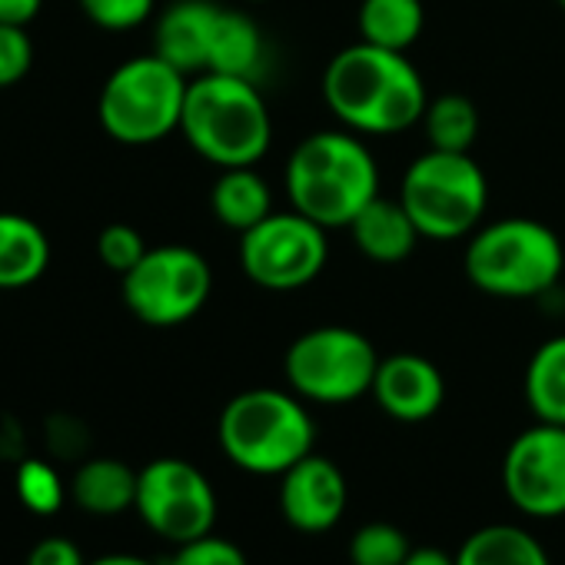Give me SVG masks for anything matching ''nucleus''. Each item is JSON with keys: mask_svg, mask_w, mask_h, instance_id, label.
Masks as SVG:
<instances>
[{"mask_svg": "<svg viewBox=\"0 0 565 565\" xmlns=\"http://www.w3.org/2000/svg\"><path fill=\"white\" fill-rule=\"evenodd\" d=\"M323 100L347 130L360 137H393L423 120L429 94L406 54L356 41L330 57Z\"/></svg>", "mask_w": 565, "mask_h": 565, "instance_id": "f257e3e1", "label": "nucleus"}, {"mask_svg": "<svg viewBox=\"0 0 565 565\" xmlns=\"http://www.w3.org/2000/svg\"><path fill=\"white\" fill-rule=\"evenodd\" d=\"M282 186L303 216L327 230H350L356 213L380 196V163L366 140L347 127L317 130L297 143Z\"/></svg>", "mask_w": 565, "mask_h": 565, "instance_id": "f03ea898", "label": "nucleus"}, {"mask_svg": "<svg viewBox=\"0 0 565 565\" xmlns=\"http://www.w3.org/2000/svg\"><path fill=\"white\" fill-rule=\"evenodd\" d=\"M180 134L213 167H256L273 143V117L256 81L190 77Z\"/></svg>", "mask_w": 565, "mask_h": 565, "instance_id": "7ed1b4c3", "label": "nucleus"}, {"mask_svg": "<svg viewBox=\"0 0 565 565\" xmlns=\"http://www.w3.org/2000/svg\"><path fill=\"white\" fill-rule=\"evenodd\" d=\"M226 459L249 476H282L313 452L317 426L294 390H243L216 423Z\"/></svg>", "mask_w": 565, "mask_h": 565, "instance_id": "20e7f679", "label": "nucleus"}, {"mask_svg": "<svg viewBox=\"0 0 565 565\" xmlns=\"http://www.w3.org/2000/svg\"><path fill=\"white\" fill-rule=\"evenodd\" d=\"M462 266L472 287L489 297L532 300L558 282L565 249L552 226L532 216H505L469 236Z\"/></svg>", "mask_w": 565, "mask_h": 565, "instance_id": "39448f33", "label": "nucleus"}, {"mask_svg": "<svg viewBox=\"0 0 565 565\" xmlns=\"http://www.w3.org/2000/svg\"><path fill=\"white\" fill-rule=\"evenodd\" d=\"M190 77L163 57L140 54L124 61L97 100L100 127L124 147H150L180 130Z\"/></svg>", "mask_w": 565, "mask_h": 565, "instance_id": "423d86ee", "label": "nucleus"}, {"mask_svg": "<svg viewBox=\"0 0 565 565\" xmlns=\"http://www.w3.org/2000/svg\"><path fill=\"white\" fill-rule=\"evenodd\" d=\"M399 200L426 239H462L482 226L489 180L469 153L426 150L403 173Z\"/></svg>", "mask_w": 565, "mask_h": 565, "instance_id": "0eeeda50", "label": "nucleus"}, {"mask_svg": "<svg viewBox=\"0 0 565 565\" xmlns=\"http://www.w3.org/2000/svg\"><path fill=\"white\" fill-rule=\"evenodd\" d=\"M380 353L360 330L327 323L297 337L282 360L290 390L300 399L343 406L373 393V380L380 370Z\"/></svg>", "mask_w": 565, "mask_h": 565, "instance_id": "6e6552de", "label": "nucleus"}, {"mask_svg": "<svg viewBox=\"0 0 565 565\" xmlns=\"http://www.w3.org/2000/svg\"><path fill=\"white\" fill-rule=\"evenodd\" d=\"M120 294L140 323L153 330L183 327L206 307L213 294V269L193 246H150L147 256L120 276Z\"/></svg>", "mask_w": 565, "mask_h": 565, "instance_id": "1a4fd4ad", "label": "nucleus"}, {"mask_svg": "<svg viewBox=\"0 0 565 565\" xmlns=\"http://www.w3.org/2000/svg\"><path fill=\"white\" fill-rule=\"evenodd\" d=\"M327 226L300 210L269 213L253 230L239 233V266L269 294H290L313 282L330 259Z\"/></svg>", "mask_w": 565, "mask_h": 565, "instance_id": "9d476101", "label": "nucleus"}, {"mask_svg": "<svg viewBox=\"0 0 565 565\" xmlns=\"http://www.w3.org/2000/svg\"><path fill=\"white\" fill-rule=\"evenodd\" d=\"M134 509L150 532L173 545L213 532L220 512L210 479L193 462L177 456L153 459L140 469Z\"/></svg>", "mask_w": 565, "mask_h": 565, "instance_id": "9b49d317", "label": "nucleus"}, {"mask_svg": "<svg viewBox=\"0 0 565 565\" xmlns=\"http://www.w3.org/2000/svg\"><path fill=\"white\" fill-rule=\"evenodd\" d=\"M502 489L522 515H565V426L535 423L522 429L505 449Z\"/></svg>", "mask_w": 565, "mask_h": 565, "instance_id": "f8f14e48", "label": "nucleus"}, {"mask_svg": "<svg viewBox=\"0 0 565 565\" xmlns=\"http://www.w3.org/2000/svg\"><path fill=\"white\" fill-rule=\"evenodd\" d=\"M350 502V486L343 469L327 456H303L279 476V512L297 532H330Z\"/></svg>", "mask_w": 565, "mask_h": 565, "instance_id": "ddd939ff", "label": "nucleus"}, {"mask_svg": "<svg viewBox=\"0 0 565 565\" xmlns=\"http://www.w3.org/2000/svg\"><path fill=\"white\" fill-rule=\"evenodd\" d=\"M386 416L396 423H426L446 399V383L436 363L419 353H393L380 360L373 393Z\"/></svg>", "mask_w": 565, "mask_h": 565, "instance_id": "4468645a", "label": "nucleus"}, {"mask_svg": "<svg viewBox=\"0 0 565 565\" xmlns=\"http://www.w3.org/2000/svg\"><path fill=\"white\" fill-rule=\"evenodd\" d=\"M220 11L216 0H173L153 24V54L186 77L206 74Z\"/></svg>", "mask_w": 565, "mask_h": 565, "instance_id": "2eb2a0df", "label": "nucleus"}, {"mask_svg": "<svg viewBox=\"0 0 565 565\" xmlns=\"http://www.w3.org/2000/svg\"><path fill=\"white\" fill-rule=\"evenodd\" d=\"M350 236L356 249L373 263H403L423 239L403 200H390L383 193L356 213V220L350 223Z\"/></svg>", "mask_w": 565, "mask_h": 565, "instance_id": "dca6fc26", "label": "nucleus"}, {"mask_svg": "<svg viewBox=\"0 0 565 565\" xmlns=\"http://www.w3.org/2000/svg\"><path fill=\"white\" fill-rule=\"evenodd\" d=\"M51 266L44 226L24 213H0V290H24Z\"/></svg>", "mask_w": 565, "mask_h": 565, "instance_id": "f3484780", "label": "nucleus"}, {"mask_svg": "<svg viewBox=\"0 0 565 565\" xmlns=\"http://www.w3.org/2000/svg\"><path fill=\"white\" fill-rule=\"evenodd\" d=\"M137 479L127 462L114 456H94L77 466L71 479V499L90 515H120L137 505Z\"/></svg>", "mask_w": 565, "mask_h": 565, "instance_id": "a211bd4d", "label": "nucleus"}, {"mask_svg": "<svg viewBox=\"0 0 565 565\" xmlns=\"http://www.w3.org/2000/svg\"><path fill=\"white\" fill-rule=\"evenodd\" d=\"M210 206L223 226L246 233L273 213V190L256 167H226L213 180Z\"/></svg>", "mask_w": 565, "mask_h": 565, "instance_id": "6ab92c4d", "label": "nucleus"}, {"mask_svg": "<svg viewBox=\"0 0 565 565\" xmlns=\"http://www.w3.org/2000/svg\"><path fill=\"white\" fill-rule=\"evenodd\" d=\"M263 61H266V41H263L259 24L236 8H223L216 21L213 47H210L206 74L256 81L263 71Z\"/></svg>", "mask_w": 565, "mask_h": 565, "instance_id": "aec40b11", "label": "nucleus"}, {"mask_svg": "<svg viewBox=\"0 0 565 565\" xmlns=\"http://www.w3.org/2000/svg\"><path fill=\"white\" fill-rule=\"evenodd\" d=\"M456 565H552L542 542L509 522L476 529L456 552Z\"/></svg>", "mask_w": 565, "mask_h": 565, "instance_id": "412c9836", "label": "nucleus"}, {"mask_svg": "<svg viewBox=\"0 0 565 565\" xmlns=\"http://www.w3.org/2000/svg\"><path fill=\"white\" fill-rule=\"evenodd\" d=\"M356 28L360 41L406 54L426 28V8L423 0H363Z\"/></svg>", "mask_w": 565, "mask_h": 565, "instance_id": "4be33fe9", "label": "nucleus"}, {"mask_svg": "<svg viewBox=\"0 0 565 565\" xmlns=\"http://www.w3.org/2000/svg\"><path fill=\"white\" fill-rule=\"evenodd\" d=\"M522 390L539 423L565 426V337H552L532 353Z\"/></svg>", "mask_w": 565, "mask_h": 565, "instance_id": "5701e85b", "label": "nucleus"}, {"mask_svg": "<svg viewBox=\"0 0 565 565\" xmlns=\"http://www.w3.org/2000/svg\"><path fill=\"white\" fill-rule=\"evenodd\" d=\"M423 134L429 150H449V153H469L479 137V110L462 94H439L426 104L423 114Z\"/></svg>", "mask_w": 565, "mask_h": 565, "instance_id": "b1692460", "label": "nucleus"}, {"mask_svg": "<svg viewBox=\"0 0 565 565\" xmlns=\"http://www.w3.org/2000/svg\"><path fill=\"white\" fill-rule=\"evenodd\" d=\"M14 489H18V499L24 502V509L34 515H54L67 502L64 476L47 459H34V456L21 459L18 472H14Z\"/></svg>", "mask_w": 565, "mask_h": 565, "instance_id": "393cba45", "label": "nucleus"}, {"mask_svg": "<svg viewBox=\"0 0 565 565\" xmlns=\"http://www.w3.org/2000/svg\"><path fill=\"white\" fill-rule=\"evenodd\" d=\"M413 552L409 535L393 522H370L350 539L353 565H403Z\"/></svg>", "mask_w": 565, "mask_h": 565, "instance_id": "a878e982", "label": "nucleus"}, {"mask_svg": "<svg viewBox=\"0 0 565 565\" xmlns=\"http://www.w3.org/2000/svg\"><path fill=\"white\" fill-rule=\"evenodd\" d=\"M147 249H150L147 239H143L140 230L130 226V223H110V226H104L100 236H97V256H100V263H104L107 269H114L117 276L130 273V269L147 256Z\"/></svg>", "mask_w": 565, "mask_h": 565, "instance_id": "bb28decb", "label": "nucleus"}, {"mask_svg": "<svg viewBox=\"0 0 565 565\" xmlns=\"http://www.w3.org/2000/svg\"><path fill=\"white\" fill-rule=\"evenodd\" d=\"M153 8L157 0H81V11L87 14V21L110 34H124L147 24Z\"/></svg>", "mask_w": 565, "mask_h": 565, "instance_id": "cd10ccee", "label": "nucleus"}, {"mask_svg": "<svg viewBox=\"0 0 565 565\" xmlns=\"http://www.w3.org/2000/svg\"><path fill=\"white\" fill-rule=\"evenodd\" d=\"M34 67V41L28 28L0 24V90L18 87Z\"/></svg>", "mask_w": 565, "mask_h": 565, "instance_id": "c85d7f7f", "label": "nucleus"}, {"mask_svg": "<svg viewBox=\"0 0 565 565\" xmlns=\"http://www.w3.org/2000/svg\"><path fill=\"white\" fill-rule=\"evenodd\" d=\"M167 565H249V562H246V552L236 542L206 532L200 539L180 542L177 552L167 558Z\"/></svg>", "mask_w": 565, "mask_h": 565, "instance_id": "c756f323", "label": "nucleus"}, {"mask_svg": "<svg viewBox=\"0 0 565 565\" xmlns=\"http://www.w3.org/2000/svg\"><path fill=\"white\" fill-rule=\"evenodd\" d=\"M28 565H87L77 542L67 539V535H44L31 555H28Z\"/></svg>", "mask_w": 565, "mask_h": 565, "instance_id": "7c9ffc66", "label": "nucleus"}, {"mask_svg": "<svg viewBox=\"0 0 565 565\" xmlns=\"http://www.w3.org/2000/svg\"><path fill=\"white\" fill-rule=\"evenodd\" d=\"M44 8V0H0V24L28 28Z\"/></svg>", "mask_w": 565, "mask_h": 565, "instance_id": "2f4dec72", "label": "nucleus"}, {"mask_svg": "<svg viewBox=\"0 0 565 565\" xmlns=\"http://www.w3.org/2000/svg\"><path fill=\"white\" fill-rule=\"evenodd\" d=\"M403 565H456V555H449L446 548H436V545H413V552Z\"/></svg>", "mask_w": 565, "mask_h": 565, "instance_id": "473e14b6", "label": "nucleus"}, {"mask_svg": "<svg viewBox=\"0 0 565 565\" xmlns=\"http://www.w3.org/2000/svg\"><path fill=\"white\" fill-rule=\"evenodd\" d=\"M87 565H157V562H150L143 555H130V552H114V555H100Z\"/></svg>", "mask_w": 565, "mask_h": 565, "instance_id": "72a5a7b5", "label": "nucleus"}, {"mask_svg": "<svg viewBox=\"0 0 565 565\" xmlns=\"http://www.w3.org/2000/svg\"><path fill=\"white\" fill-rule=\"evenodd\" d=\"M555 4H558V8H562V11H565V0H555Z\"/></svg>", "mask_w": 565, "mask_h": 565, "instance_id": "f704fd0d", "label": "nucleus"}, {"mask_svg": "<svg viewBox=\"0 0 565 565\" xmlns=\"http://www.w3.org/2000/svg\"><path fill=\"white\" fill-rule=\"evenodd\" d=\"M249 4H263V0H249Z\"/></svg>", "mask_w": 565, "mask_h": 565, "instance_id": "c9c22d12", "label": "nucleus"}]
</instances>
